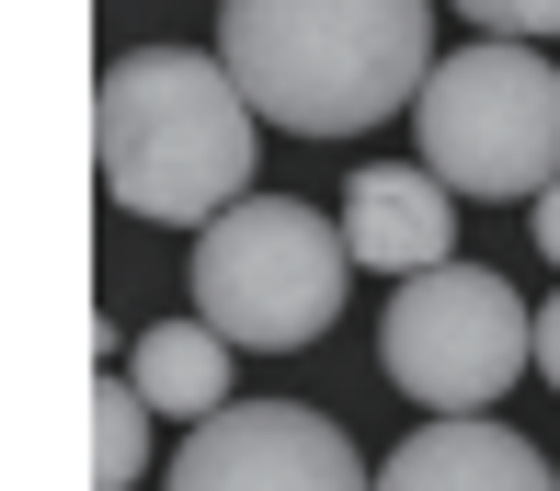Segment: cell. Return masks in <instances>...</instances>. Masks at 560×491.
Returning a JSON list of instances; mask_svg holds the SVG:
<instances>
[{
    "instance_id": "cell-8",
    "label": "cell",
    "mask_w": 560,
    "mask_h": 491,
    "mask_svg": "<svg viewBox=\"0 0 560 491\" xmlns=\"http://www.w3.org/2000/svg\"><path fill=\"white\" fill-rule=\"evenodd\" d=\"M343 252L354 264H377V274H423V264H446V184L423 161H366L343 184Z\"/></svg>"
},
{
    "instance_id": "cell-14",
    "label": "cell",
    "mask_w": 560,
    "mask_h": 491,
    "mask_svg": "<svg viewBox=\"0 0 560 491\" xmlns=\"http://www.w3.org/2000/svg\"><path fill=\"white\" fill-rule=\"evenodd\" d=\"M549 491H560V469H549Z\"/></svg>"
},
{
    "instance_id": "cell-12",
    "label": "cell",
    "mask_w": 560,
    "mask_h": 491,
    "mask_svg": "<svg viewBox=\"0 0 560 491\" xmlns=\"http://www.w3.org/2000/svg\"><path fill=\"white\" fill-rule=\"evenodd\" d=\"M526 366H549V389H560V297L526 308Z\"/></svg>"
},
{
    "instance_id": "cell-1",
    "label": "cell",
    "mask_w": 560,
    "mask_h": 491,
    "mask_svg": "<svg viewBox=\"0 0 560 491\" xmlns=\"http://www.w3.org/2000/svg\"><path fill=\"white\" fill-rule=\"evenodd\" d=\"M218 69L252 126L366 138L435 69V0H218Z\"/></svg>"
},
{
    "instance_id": "cell-4",
    "label": "cell",
    "mask_w": 560,
    "mask_h": 491,
    "mask_svg": "<svg viewBox=\"0 0 560 491\" xmlns=\"http://www.w3.org/2000/svg\"><path fill=\"white\" fill-rule=\"evenodd\" d=\"M412 126H423V172L469 206H515L560 172V69L538 46H457V58L423 69L412 92Z\"/></svg>"
},
{
    "instance_id": "cell-2",
    "label": "cell",
    "mask_w": 560,
    "mask_h": 491,
    "mask_svg": "<svg viewBox=\"0 0 560 491\" xmlns=\"http://www.w3.org/2000/svg\"><path fill=\"white\" fill-rule=\"evenodd\" d=\"M92 172L126 218L207 229L252 195V103L207 46H126L92 92Z\"/></svg>"
},
{
    "instance_id": "cell-11",
    "label": "cell",
    "mask_w": 560,
    "mask_h": 491,
    "mask_svg": "<svg viewBox=\"0 0 560 491\" xmlns=\"http://www.w3.org/2000/svg\"><path fill=\"white\" fill-rule=\"evenodd\" d=\"M457 23H480L503 46H538V35H560V0H457Z\"/></svg>"
},
{
    "instance_id": "cell-10",
    "label": "cell",
    "mask_w": 560,
    "mask_h": 491,
    "mask_svg": "<svg viewBox=\"0 0 560 491\" xmlns=\"http://www.w3.org/2000/svg\"><path fill=\"white\" fill-rule=\"evenodd\" d=\"M149 469V400L126 377H92V491H126Z\"/></svg>"
},
{
    "instance_id": "cell-3",
    "label": "cell",
    "mask_w": 560,
    "mask_h": 491,
    "mask_svg": "<svg viewBox=\"0 0 560 491\" xmlns=\"http://www.w3.org/2000/svg\"><path fill=\"white\" fill-rule=\"evenodd\" d=\"M343 287H354V252L320 206L298 195H241L207 218L195 241V320L218 331L229 354H298L343 320Z\"/></svg>"
},
{
    "instance_id": "cell-5",
    "label": "cell",
    "mask_w": 560,
    "mask_h": 491,
    "mask_svg": "<svg viewBox=\"0 0 560 491\" xmlns=\"http://www.w3.org/2000/svg\"><path fill=\"white\" fill-rule=\"evenodd\" d=\"M377 354H389L400 400L492 411L526 377V297L503 287L492 264H423V274H400L389 320H377Z\"/></svg>"
},
{
    "instance_id": "cell-6",
    "label": "cell",
    "mask_w": 560,
    "mask_h": 491,
    "mask_svg": "<svg viewBox=\"0 0 560 491\" xmlns=\"http://www.w3.org/2000/svg\"><path fill=\"white\" fill-rule=\"evenodd\" d=\"M161 491H366V457L310 400H218L195 411Z\"/></svg>"
},
{
    "instance_id": "cell-7",
    "label": "cell",
    "mask_w": 560,
    "mask_h": 491,
    "mask_svg": "<svg viewBox=\"0 0 560 491\" xmlns=\"http://www.w3.org/2000/svg\"><path fill=\"white\" fill-rule=\"evenodd\" d=\"M366 491H549V457L526 434H503L492 411H435L423 434L389 446V469Z\"/></svg>"
},
{
    "instance_id": "cell-13",
    "label": "cell",
    "mask_w": 560,
    "mask_h": 491,
    "mask_svg": "<svg viewBox=\"0 0 560 491\" xmlns=\"http://www.w3.org/2000/svg\"><path fill=\"white\" fill-rule=\"evenodd\" d=\"M538 252H549V264H560V172H549V184H538Z\"/></svg>"
},
{
    "instance_id": "cell-9",
    "label": "cell",
    "mask_w": 560,
    "mask_h": 491,
    "mask_svg": "<svg viewBox=\"0 0 560 491\" xmlns=\"http://www.w3.org/2000/svg\"><path fill=\"white\" fill-rule=\"evenodd\" d=\"M126 389H138L149 411H172V423H195V411L229 400V343L207 320H161V331L126 343Z\"/></svg>"
}]
</instances>
